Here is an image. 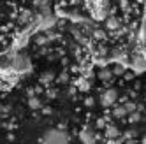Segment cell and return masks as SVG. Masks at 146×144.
Masks as SVG:
<instances>
[{"label":"cell","instance_id":"cell-1","mask_svg":"<svg viewBox=\"0 0 146 144\" xmlns=\"http://www.w3.org/2000/svg\"><path fill=\"white\" fill-rule=\"evenodd\" d=\"M39 144H70V137L65 130L51 128V130H46L42 133Z\"/></svg>","mask_w":146,"mask_h":144},{"label":"cell","instance_id":"cell-2","mask_svg":"<svg viewBox=\"0 0 146 144\" xmlns=\"http://www.w3.org/2000/svg\"><path fill=\"white\" fill-rule=\"evenodd\" d=\"M79 141H81V144H95L97 135H95V132H92L90 128H85V130L79 132Z\"/></svg>","mask_w":146,"mask_h":144},{"label":"cell","instance_id":"cell-3","mask_svg":"<svg viewBox=\"0 0 146 144\" xmlns=\"http://www.w3.org/2000/svg\"><path fill=\"white\" fill-rule=\"evenodd\" d=\"M100 100H102V104H104V106H113L114 102L118 100V93H116V90H113V88L106 90V91L102 93Z\"/></svg>","mask_w":146,"mask_h":144},{"label":"cell","instance_id":"cell-4","mask_svg":"<svg viewBox=\"0 0 146 144\" xmlns=\"http://www.w3.org/2000/svg\"><path fill=\"white\" fill-rule=\"evenodd\" d=\"M106 137L108 141H114L116 137H120V130L116 127H106Z\"/></svg>","mask_w":146,"mask_h":144},{"label":"cell","instance_id":"cell-5","mask_svg":"<svg viewBox=\"0 0 146 144\" xmlns=\"http://www.w3.org/2000/svg\"><path fill=\"white\" fill-rule=\"evenodd\" d=\"M129 112H127V109L125 107H114V116L116 118H123V116H127Z\"/></svg>","mask_w":146,"mask_h":144},{"label":"cell","instance_id":"cell-6","mask_svg":"<svg viewBox=\"0 0 146 144\" xmlns=\"http://www.w3.org/2000/svg\"><path fill=\"white\" fill-rule=\"evenodd\" d=\"M30 106H32V107H39L40 104H39V100H37V98H32V100H30Z\"/></svg>","mask_w":146,"mask_h":144},{"label":"cell","instance_id":"cell-7","mask_svg":"<svg viewBox=\"0 0 146 144\" xmlns=\"http://www.w3.org/2000/svg\"><path fill=\"white\" fill-rule=\"evenodd\" d=\"M106 144H116V142H114V141H108Z\"/></svg>","mask_w":146,"mask_h":144}]
</instances>
